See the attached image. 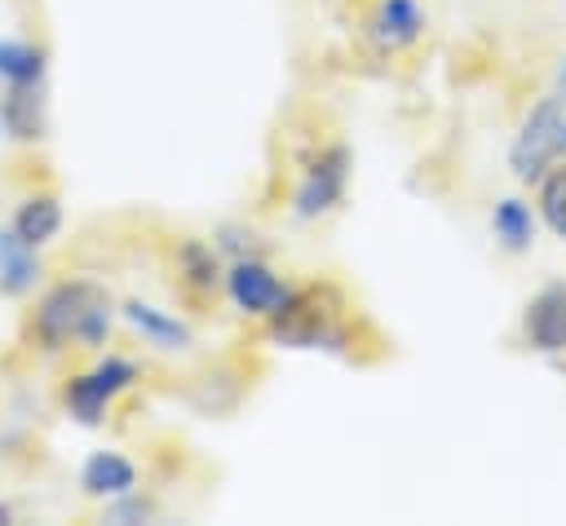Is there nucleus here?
<instances>
[{
  "mask_svg": "<svg viewBox=\"0 0 566 526\" xmlns=\"http://www.w3.org/2000/svg\"><path fill=\"white\" fill-rule=\"evenodd\" d=\"M27 332L44 354H57L66 345L102 349L111 336V296L93 278H62L35 301Z\"/></svg>",
  "mask_w": 566,
  "mask_h": 526,
  "instance_id": "f257e3e1",
  "label": "nucleus"
},
{
  "mask_svg": "<svg viewBox=\"0 0 566 526\" xmlns=\"http://www.w3.org/2000/svg\"><path fill=\"white\" fill-rule=\"evenodd\" d=\"M557 93H566V57H562V66H557Z\"/></svg>",
  "mask_w": 566,
  "mask_h": 526,
  "instance_id": "6ab92c4d",
  "label": "nucleus"
},
{
  "mask_svg": "<svg viewBox=\"0 0 566 526\" xmlns=\"http://www.w3.org/2000/svg\"><path fill=\"white\" fill-rule=\"evenodd\" d=\"M44 66H49V53L40 44L13 40V35L0 40V84H44Z\"/></svg>",
  "mask_w": 566,
  "mask_h": 526,
  "instance_id": "dca6fc26",
  "label": "nucleus"
},
{
  "mask_svg": "<svg viewBox=\"0 0 566 526\" xmlns=\"http://www.w3.org/2000/svg\"><path fill=\"white\" fill-rule=\"evenodd\" d=\"M124 323H128L142 340H150V345H159V349H186V345H190V327H186L177 314H168V309H159V305H150V301H124Z\"/></svg>",
  "mask_w": 566,
  "mask_h": 526,
  "instance_id": "ddd939ff",
  "label": "nucleus"
},
{
  "mask_svg": "<svg viewBox=\"0 0 566 526\" xmlns=\"http://www.w3.org/2000/svg\"><path fill=\"white\" fill-rule=\"evenodd\" d=\"M177 274L190 292H217V283L226 278L221 270V256H217V243H203V239H181L177 243Z\"/></svg>",
  "mask_w": 566,
  "mask_h": 526,
  "instance_id": "4468645a",
  "label": "nucleus"
},
{
  "mask_svg": "<svg viewBox=\"0 0 566 526\" xmlns=\"http://www.w3.org/2000/svg\"><path fill=\"white\" fill-rule=\"evenodd\" d=\"M562 124H566V93H548L526 111V119L509 146V168L517 181L535 186L562 159Z\"/></svg>",
  "mask_w": 566,
  "mask_h": 526,
  "instance_id": "7ed1b4c3",
  "label": "nucleus"
},
{
  "mask_svg": "<svg viewBox=\"0 0 566 526\" xmlns=\"http://www.w3.org/2000/svg\"><path fill=\"white\" fill-rule=\"evenodd\" d=\"M562 155H566V124H562Z\"/></svg>",
  "mask_w": 566,
  "mask_h": 526,
  "instance_id": "412c9836",
  "label": "nucleus"
},
{
  "mask_svg": "<svg viewBox=\"0 0 566 526\" xmlns=\"http://www.w3.org/2000/svg\"><path fill=\"white\" fill-rule=\"evenodd\" d=\"M150 513H155V504H150V499H142L137 491L106 499V517H111V522H119V526H128V522H146Z\"/></svg>",
  "mask_w": 566,
  "mask_h": 526,
  "instance_id": "a211bd4d",
  "label": "nucleus"
},
{
  "mask_svg": "<svg viewBox=\"0 0 566 526\" xmlns=\"http://www.w3.org/2000/svg\"><path fill=\"white\" fill-rule=\"evenodd\" d=\"M522 332L535 354H548V358L566 354V283H548L544 292L531 296L522 314Z\"/></svg>",
  "mask_w": 566,
  "mask_h": 526,
  "instance_id": "0eeeda50",
  "label": "nucleus"
},
{
  "mask_svg": "<svg viewBox=\"0 0 566 526\" xmlns=\"http://www.w3.org/2000/svg\"><path fill=\"white\" fill-rule=\"evenodd\" d=\"M137 376H142V367H137L133 358L106 354V358H97L88 371H80V376H71V380L62 385V407H66V415L80 420V424H102L106 407H111L119 393H128V389L137 385Z\"/></svg>",
  "mask_w": 566,
  "mask_h": 526,
  "instance_id": "20e7f679",
  "label": "nucleus"
},
{
  "mask_svg": "<svg viewBox=\"0 0 566 526\" xmlns=\"http://www.w3.org/2000/svg\"><path fill=\"white\" fill-rule=\"evenodd\" d=\"M44 265H40V248L22 243L13 230H0V296L22 301L35 292Z\"/></svg>",
  "mask_w": 566,
  "mask_h": 526,
  "instance_id": "9d476101",
  "label": "nucleus"
},
{
  "mask_svg": "<svg viewBox=\"0 0 566 526\" xmlns=\"http://www.w3.org/2000/svg\"><path fill=\"white\" fill-rule=\"evenodd\" d=\"M424 35V9L420 0H376L367 18V40L380 53H402Z\"/></svg>",
  "mask_w": 566,
  "mask_h": 526,
  "instance_id": "6e6552de",
  "label": "nucleus"
},
{
  "mask_svg": "<svg viewBox=\"0 0 566 526\" xmlns=\"http://www.w3.org/2000/svg\"><path fill=\"white\" fill-rule=\"evenodd\" d=\"M345 186H349V146L332 141L305 164V172L292 190V212L301 221H314L345 199Z\"/></svg>",
  "mask_w": 566,
  "mask_h": 526,
  "instance_id": "39448f33",
  "label": "nucleus"
},
{
  "mask_svg": "<svg viewBox=\"0 0 566 526\" xmlns=\"http://www.w3.org/2000/svg\"><path fill=\"white\" fill-rule=\"evenodd\" d=\"M226 296L234 301V309H243V314H256V318H270L283 301H287V283L261 261V256H239V261H230V270H226Z\"/></svg>",
  "mask_w": 566,
  "mask_h": 526,
  "instance_id": "423d86ee",
  "label": "nucleus"
},
{
  "mask_svg": "<svg viewBox=\"0 0 566 526\" xmlns=\"http://www.w3.org/2000/svg\"><path fill=\"white\" fill-rule=\"evenodd\" d=\"M270 340L287 349H345V296L332 283L287 292V301L270 314Z\"/></svg>",
  "mask_w": 566,
  "mask_h": 526,
  "instance_id": "f03ea898",
  "label": "nucleus"
},
{
  "mask_svg": "<svg viewBox=\"0 0 566 526\" xmlns=\"http://www.w3.org/2000/svg\"><path fill=\"white\" fill-rule=\"evenodd\" d=\"M0 124H4V137H13V141H40L49 133L44 88L40 84H4V93H0Z\"/></svg>",
  "mask_w": 566,
  "mask_h": 526,
  "instance_id": "1a4fd4ad",
  "label": "nucleus"
},
{
  "mask_svg": "<svg viewBox=\"0 0 566 526\" xmlns=\"http://www.w3.org/2000/svg\"><path fill=\"white\" fill-rule=\"evenodd\" d=\"M9 517H13V508H9V504H0V522H9Z\"/></svg>",
  "mask_w": 566,
  "mask_h": 526,
  "instance_id": "aec40b11",
  "label": "nucleus"
},
{
  "mask_svg": "<svg viewBox=\"0 0 566 526\" xmlns=\"http://www.w3.org/2000/svg\"><path fill=\"white\" fill-rule=\"evenodd\" d=\"M0 137H4V124H0Z\"/></svg>",
  "mask_w": 566,
  "mask_h": 526,
  "instance_id": "4be33fe9",
  "label": "nucleus"
},
{
  "mask_svg": "<svg viewBox=\"0 0 566 526\" xmlns=\"http://www.w3.org/2000/svg\"><path fill=\"white\" fill-rule=\"evenodd\" d=\"M491 234L500 239L504 252H526L535 243V212H531V203L517 199V194L500 199L491 208Z\"/></svg>",
  "mask_w": 566,
  "mask_h": 526,
  "instance_id": "2eb2a0df",
  "label": "nucleus"
},
{
  "mask_svg": "<svg viewBox=\"0 0 566 526\" xmlns=\"http://www.w3.org/2000/svg\"><path fill=\"white\" fill-rule=\"evenodd\" d=\"M535 186H539V194H535L539 221H544L557 239H566V164H562V168H548Z\"/></svg>",
  "mask_w": 566,
  "mask_h": 526,
  "instance_id": "f3484780",
  "label": "nucleus"
},
{
  "mask_svg": "<svg viewBox=\"0 0 566 526\" xmlns=\"http://www.w3.org/2000/svg\"><path fill=\"white\" fill-rule=\"evenodd\" d=\"M9 230H13L22 243H31V248L53 243L57 230H62V199H57L53 190H35V194H27V199L13 208Z\"/></svg>",
  "mask_w": 566,
  "mask_h": 526,
  "instance_id": "f8f14e48",
  "label": "nucleus"
},
{
  "mask_svg": "<svg viewBox=\"0 0 566 526\" xmlns=\"http://www.w3.org/2000/svg\"><path fill=\"white\" fill-rule=\"evenodd\" d=\"M80 491L93 495V499L128 495V491H137V464L119 451H93L80 469Z\"/></svg>",
  "mask_w": 566,
  "mask_h": 526,
  "instance_id": "9b49d317",
  "label": "nucleus"
}]
</instances>
